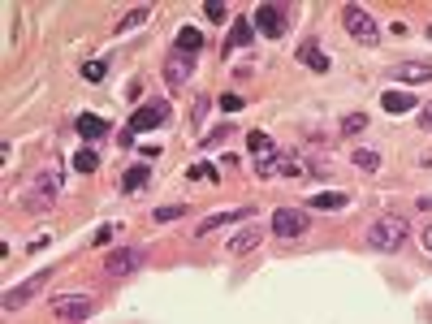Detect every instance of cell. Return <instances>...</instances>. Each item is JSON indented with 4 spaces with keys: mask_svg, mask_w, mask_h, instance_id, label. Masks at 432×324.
Instances as JSON below:
<instances>
[{
    "mask_svg": "<svg viewBox=\"0 0 432 324\" xmlns=\"http://www.w3.org/2000/svg\"><path fill=\"white\" fill-rule=\"evenodd\" d=\"M420 125L432 130V104H420Z\"/></svg>",
    "mask_w": 432,
    "mask_h": 324,
    "instance_id": "1f68e13d",
    "label": "cell"
},
{
    "mask_svg": "<svg viewBox=\"0 0 432 324\" xmlns=\"http://www.w3.org/2000/svg\"><path fill=\"white\" fill-rule=\"evenodd\" d=\"M74 169H78V173H95V169H100V156H95L91 148H83V152L74 156Z\"/></svg>",
    "mask_w": 432,
    "mask_h": 324,
    "instance_id": "7402d4cb",
    "label": "cell"
},
{
    "mask_svg": "<svg viewBox=\"0 0 432 324\" xmlns=\"http://www.w3.org/2000/svg\"><path fill=\"white\" fill-rule=\"evenodd\" d=\"M182 212H186V207H182V203H169V207H156V212H152V216H156L160 225H165V221H178Z\"/></svg>",
    "mask_w": 432,
    "mask_h": 324,
    "instance_id": "484cf974",
    "label": "cell"
},
{
    "mask_svg": "<svg viewBox=\"0 0 432 324\" xmlns=\"http://www.w3.org/2000/svg\"><path fill=\"white\" fill-rule=\"evenodd\" d=\"M342 26L350 30V39H359V43H376L380 39V26L363 5H346L342 9Z\"/></svg>",
    "mask_w": 432,
    "mask_h": 324,
    "instance_id": "3957f363",
    "label": "cell"
},
{
    "mask_svg": "<svg viewBox=\"0 0 432 324\" xmlns=\"http://www.w3.org/2000/svg\"><path fill=\"white\" fill-rule=\"evenodd\" d=\"M165 121H169V104H165V100H152V104H143V108L134 112L125 130H130V134H147V130L165 125Z\"/></svg>",
    "mask_w": 432,
    "mask_h": 324,
    "instance_id": "52a82bcc",
    "label": "cell"
},
{
    "mask_svg": "<svg viewBox=\"0 0 432 324\" xmlns=\"http://www.w3.org/2000/svg\"><path fill=\"white\" fill-rule=\"evenodd\" d=\"M260 238H264L260 225H247V230H238V234L225 242V247H229V255H247L251 247H260Z\"/></svg>",
    "mask_w": 432,
    "mask_h": 324,
    "instance_id": "8fae6325",
    "label": "cell"
},
{
    "mask_svg": "<svg viewBox=\"0 0 432 324\" xmlns=\"http://www.w3.org/2000/svg\"><path fill=\"white\" fill-rule=\"evenodd\" d=\"M186 78H190V57L173 52V57L165 61V83H169V87H186Z\"/></svg>",
    "mask_w": 432,
    "mask_h": 324,
    "instance_id": "4fadbf2b",
    "label": "cell"
},
{
    "mask_svg": "<svg viewBox=\"0 0 432 324\" xmlns=\"http://www.w3.org/2000/svg\"><path fill=\"white\" fill-rule=\"evenodd\" d=\"M350 199H346V190H320V194H311L307 199V207H346Z\"/></svg>",
    "mask_w": 432,
    "mask_h": 324,
    "instance_id": "d6986e66",
    "label": "cell"
},
{
    "mask_svg": "<svg viewBox=\"0 0 432 324\" xmlns=\"http://www.w3.org/2000/svg\"><path fill=\"white\" fill-rule=\"evenodd\" d=\"M420 207H432V194H424V199H420Z\"/></svg>",
    "mask_w": 432,
    "mask_h": 324,
    "instance_id": "836d02e7",
    "label": "cell"
},
{
    "mask_svg": "<svg viewBox=\"0 0 432 324\" xmlns=\"http://www.w3.org/2000/svg\"><path fill=\"white\" fill-rule=\"evenodd\" d=\"M78 134H83L87 143H95V139H104V134H108V121H104V117H91V112H83V117H78Z\"/></svg>",
    "mask_w": 432,
    "mask_h": 324,
    "instance_id": "9a60e30c",
    "label": "cell"
},
{
    "mask_svg": "<svg viewBox=\"0 0 432 324\" xmlns=\"http://www.w3.org/2000/svg\"><path fill=\"white\" fill-rule=\"evenodd\" d=\"M104 74H108V65H104V61H87V65H83V78H87V83H100Z\"/></svg>",
    "mask_w": 432,
    "mask_h": 324,
    "instance_id": "d4e9b609",
    "label": "cell"
},
{
    "mask_svg": "<svg viewBox=\"0 0 432 324\" xmlns=\"http://www.w3.org/2000/svg\"><path fill=\"white\" fill-rule=\"evenodd\" d=\"M424 247L432 251V225H428V230H424Z\"/></svg>",
    "mask_w": 432,
    "mask_h": 324,
    "instance_id": "d6a6232c",
    "label": "cell"
},
{
    "mask_svg": "<svg viewBox=\"0 0 432 324\" xmlns=\"http://www.w3.org/2000/svg\"><path fill=\"white\" fill-rule=\"evenodd\" d=\"M48 281H52V268H43V272H35V277H26L22 285H13L9 294H5V312H18V307H26V303L35 298Z\"/></svg>",
    "mask_w": 432,
    "mask_h": 324,
    "instance_id": "8992f818",
    "label": "cell"
},
{
    "mask_svg": "<svg viewBox=\"0 0 432 324\" xmlns=\"http://www.w3.org/2000/svg\"><path fill=\"white\" fill-rule=\"evenodd\" d=\"M298 61H302V65H311L316 74H329V57L320 52V43H316V39H302V43H298Z\"/></svg>",
    "mask_w": 432,
    "mask_h": 324,
    "instance_id": "5bb4252c",
    "label": "cell"
},
{
    "mask_svg": "<svg viewBox=\"0 0 432 324\" xmlns=\"http://www.w3.org/2000/svg\"><path fill=\"white\" fill-rule=\"evenodd\" d=\"M380 108H385V112H407V108H420V104H415L411 91H385V95H380Z\"/></svg>",
    "mask_w": 432,
    "mask_h": 324,
    "instance_id": "2e32d148",
    "label": "cell"
},
{
    "mask_svg": "<svg viewBox=\"0 0 432 324\" xmlns=\"http://www.w3.org/2000/svg\"><path fill=\"white\" fill-rule=\"evenodd\" d=\"M52 316L56 320H70V324H83L87 316H95V303L87 294H56L52 298Z\"/></svg>",
    "mask_w": 432,
    "mask_h": 324,
    "instance_id": "5b68a950",
    "label": "cell"
},
{
    "mask_svg": "<svg viewBox=\"0 0 432 324\" xmlns=\"http://www.w3.org/2000/svg\"><path fill=\"white\" fill-rule=\"evenodd\" d=\"M393 78H398V83H428V78H432V61H402L393 70Z\"/></svg>",
    "mask_w": 432,
    "mask_h": 324,
    "instance_id": "30bf717a",
    "label": "cell"
},
{
    "mask_svg": "<svg viewBox=\"0 0 432 324\" xmlns=\"http://www.w3.org/2000/svg\"><path fill=\"white\" fill-rule=\"evenodd\" d=\"M243 216H251V207H225V212H212L207 221H199V238H203V234H212V230H220V225L243 221Z\"/></svg>",
    "mask_w": 432,
    "mask_h": 324,
    "instance_id": "7c38bea8",
    "label": "cell"
},
{
    "mask_svg": "<svg viewBox=\"0 0 432 324\" xmlns=\"http://www.w3.org/2000/svg\"><path fill=\"white\" fill-rule=\"evenodd\" d=\"M363 125H367V112H350V117L342 121V134L350 139V134H359V130H363Z\"/></svg>",
    "mask_w": 432,
    "mask_h": 324,
    "instance_id": "cb8c5ba5",
    "label": "cell"
},
{
    "mask_svg": "<svg viewBox=\"0 0 432 324\" xmlns=\"http://www.w3.org/2000/svg\"><path fill=\"white\" fill-rule=\"evenodd\" d=\"M251 26H255V22H247V18H234V35H229V52H234V48H247V43H251Z\"/></svg>",
    "mask_w": 432,
    "mask_h": 324,
    "instance_id": "ffe728a7",
    "label": "cell"
},
{
    "mask_svg": "<svg viewBox=\"0 0 432 324\" xmlns=\"http://www.w3.org/2000/svg\"><path fill=\"white\" fill-rule=\"evenodd\" d=\"M143 264H147V251H143V247H117L113 255L104 259V272H108V277H130V272H138Z\"/></svg>",
    "mask_w": 432,
    "mask_h": 324,
    "instance_id": "277c9868",
    "label": "cell"
},
{
    "mask_svg": "<svg viewBox=\"0 0 432 324\" xmlns=\"http://www.w3.org/2000/svg\"><path fill=\"white\" fill-rule=\"evenodd\" d=\"M199 48H203V35H199L195 26H182V30H178V52H182V57H195Z\"/></svg>",
    "mask_w": 432,
    "mask_h": 324,
    "instance_id": "ac0fdd59",
    "label": "cell"
},
{
    "mask_svg": "<svg viewBox=\"0 0 432 324\" xmlns=\"http://www.w3.org/2000/svg\"><path fill=\"white\" fill-rule=\"evenodd\" d=\"M113 234H117V225H104V230H100V234H95V247H104V242H108V238H113Z\"/></svg>",
    "mask_w": 432,
    "mask_h": 324,
    "instance_id": "4dcf8cb0",
    "label": "cell"
},
{
    "mask_svg": "<svg viewBox=\"0 0 432 324\" xmlns=\"http://www.w3.org/2000/svg\"><path fill=\"white\" fill-rule=\"evenodd\" d=\"M143 18H147V9H134L130 18H121V22H117V30H130V26H138Z\"/></svg>",
    "mask_w": 432,
    "mask_h": 324,
    "instance_id": "f1b7e54d",
    "label": "cell"
},
{
    "mask_svg": "<svg viewBox=\"0 0 432 324\" xmlns=\"http://www.w3.org/2000/svg\"><path fill=\"white\" fill-rule=\"evenodd\" d=\"M307 225H311L307 212H298V207H281V212H273V234H281V238H298Z\"/></svg>",
    "mask_w": 432,
    "mask_h": 324,
    "instance_id": "9c48e42d",
    "label": "cell"
},
{
    "mask_svg": "<svg viewBox=\"0 0 432 324\" xmlns=\"http://www.w3.org/2000/svg\"><path fill=\"white\" fill-rule=\"evenodd\" d=\"M407 238H411V221L398 216V212H385L367 230V247L372 251H398V247H407Z\"/></svg>",
    "mask_w": 432,
    "mask_h": 324,
    "instance_id": "6da1fadb",
    "label": "cell"
},
{
    "mask_svg": "<svg viewBox=\"0 0 432 324\" xmlns=\"http://www.w3.org/2000/svg\"><path fill=\"white\" fill-rule=\"evenodd\" d=\"M190 177H195V182H216V169L212 165H195V169H190Z\"/></svg>",
    "mask_w": 432,
    "mask_h": 324,
    "instance_id": "4316f807",
    "label": "cell"
},
{
    "mask_svg": "<svg viewBox=\"0 0 432 324\" xmlns=\"http://www.w3.org/2000/svg\"><path fill=\"white\" fill-rule=\"evenodd\" d=\"M350 160H355V165H359V169H372V173L380 169V156H376V152H367V148H359V152H355V156H350Z\"/></svg>",
    "mask_w": 432,
    "mask_h": 324,
    "instance_id": "603a6c76",
    "label": "cell"
},
{
    "mask_svg": "<svg viewBox=\"0 0 432 324\" xmlns=\"http://www.w3.org/2000/svg\"><path fill=\"white\" fill-rule=\"evenodd\" d=\"M147 177H152V173H147V165L125 169V173H121V190H125V194H138L143 186H147Z\"/></svg>",
    "mask_w": 432,
    "mask_h": 324,
    "instance_id": "e0dca14e",
    "label": "cell"
},
{
    "mask_svg": "<svg viewBox=\"0 0 432 324\" xmlns=\"http://www.w3.org/2000/svg\"><path fill=\"white\" fill-rule=\"evenodd\" d=\"M56 194H61V173H56V169H43L35 182L26 186L22 207H26V212H48V207L56 203Z\"/></svg>",
    "mask_w": 432,
    "mask_h": 324,
    "instance_id": "7a4b0ae2",
    "label": "cell"
},
{
    "mask_svg": "<svg viewBox=\"0 0 432 324\" xmlns=\"http://www.w3.org/2000/svg\"><path fill=\"white\" fill-rule=\"evenodd\" d=\"M247 143H251V152H255V156H268V152H277V143L268 139L264 130H251V139H247Z\"/></svg>",
    "mask_w": 432,
    "mask_h": 324,
    "instance_id": "44dd1931",
    "label": "cell"
},
{
    "mask_svg": "<svg viewBox=\"0 0 432 324\" xmlns=\"http://www.w3.org/2000/svg\"><path fill=\"white\" fill-rule=\"evenodd\" d=\"M220 108H225V112H238V108H243V100H238V95H220Z\"/></svg>",
    "mask_w": 432,
    "mask_h": 324,
    "instance_id": "f546056e",
    "label": "cell"
},
{
    "mask_svg": "<svg viewBox=\"0 0 432 324\" xmlns=\"http://www.w3.org/2000/svg\"><path fill=\"white\" fill-rule=\"evenodd\" d=\"M207 18H212V22H225V18H229V9L220 5V0H207Z\"/></svg>",
    "mask_w": 432,
    "mask_h": 324,
    "instance_id": "83f0119b",
    "label": "cell"
},
{
    "mask_svg": "<svg viewBox=\"0 0 432 324\" xmlns=\"http://www.w3.org/2000/svg\"><path fill=\"white\" fill-rule=\"evenodd\" d=\"M251 22H255V30H260L264 39H281L285 35V9L281 5H260Z\"/></svg>",
    "mask_w": 432,
    "mask_h": 324,
    "instance_id": "ba28073f",
    "label": "cell"
}]
</instances>
